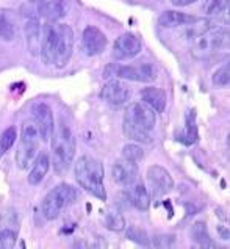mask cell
<instances>
[{
    "mask_svg": "<svg viewBox=\"0 0 230 249\" xmlns=\"http://www.w3.org/2000/svg\"><path fill=\"white\" fill-rule=\"evenodd\" d=\"M105 169L102 161L91 157V155H83L75 163V180L80 187L88 191L94 197L105 201L106 191L104 187Z\"/></svg>",
    "mask_w": 230,
    "mask_h": 249,
    "instance_id": "6da1fadb",
    "label": "cell"
},
{
    "mask_svg": "<svg viewBox=\"0 0 230 249\" xmlns=\"http://www.w3.org/2000/svg\"><path fill=\"white\" fill-rule=\"evenodd\" d=\"M75 137L69 125L61 119L52 133V165L56 174H64L75 157Z\"/></svg>",
    "mask_w": 230,
    "mask_h": 249,
    "instance_id": "7a4b0ae2",
    "label": "cell"
},
{
    "mask_svg": "<svg viewBox=\"0 0 230 249\" xmlns=\"http://www.w3.org/2000/svg\"><path fill=\"white\" fill-rule=\"evenodd\" d=\"M191 53L197 60H208L219 51L229 49V27H212L191 38Z\"/></svg>",
    "mask_w": 230,
    "mask_h": 249,
    "instance_id": "3957f363",
    "label": "cell"
},
{
    "mask_svg": "<svg viewBox=\"0 0 230 249\" xmlns=\"http://www.w3.org/2000/svg\"><path fill=\"white\" fill-rule=\"evenodd\" d=\"M77 191L72 185L69 183H60L56 187L49 191L46 195V197L42 199V204H41V212L44 215L46 219L52 221V219H56L60 216V213L63 209L69 207L77 202Z\"/></svg>",
    "mask_w": 230,
    "mask_h": 249,
    "instance_id": "277c9868",
    "label": "cell"
},
{
    "mask_svg": "<svg viewBox=\"0 0 230 249\" xmlns=\"http://www.w3.org/2000/svg\"><path fill=\"white\" fill-rule=\"evenodd\" d=\"M39 130L33 119H28L22 125L19 146L16 151V165L19 169H27L36 159L39 152Z\"/></svg>",
    "mask_w": 230,
    "mask_h": 249,
    "instance_id": "5b68a950",
    "label": "cell"
},
{
    "mask_svg": "<svg viewBox=\"0 0 230 249\" xmlns=\"http://www.w3.org/2000/svg\"><path fill=\"white\" fill-rule=\"evenodd\" d=\"M113 75H118L125 80L149 83L157 79V69L152 65H149V63H144V65L140 66H116V65L106 66L102 77L104 79H110Z\"/></svg>",
    "mask_w": 230,
    "mask_h": 249,
    "instance_id": "8992f818",
    "label": "cell"
},
{
    "mask_svg": "<svg viewBox=\"0 0 230 249\" xmlns=\"http://www.w3.org/2000/svg\"><path fill=\"white\" fill-rule=\"evenodd\" d=\"M155 111L147 107L144 102H132L127 105L125 115H124V121L122 123L128 124L132 127H136L142 132L150 133V130L154 129L155 125Z\"/></svg>",
    "mask_w": 230,
    "mask_h": 249,
    "instance_id": "52a82bcc",
    "label": "cell"
},
{
    "mask_svg": "<svg viewBox=\"0 0 230 249\" xmlns=\"http://www.w3.org/2000/svg\"><path fill=\"white\" fill-rule=\"evenodd\" d=\"M20 231V218L16 209H6L0 213V246L11 249L16 246Z\"/></svg>",
    "mask_w": 230,
    "mask_h": 249,
    "instance_id": "ba28073f",
    "label": "cell"
},
{
    "mask_svg": "<svg viewBox=\"0 0 230 249\" xmlns=\"http://www.w3.org/2000/svg\"><path fill=\"white\" fill-rule=\"evenodd\" d=\"M56 49H55V58L53 63L56 68H64L69 63L71 56H72L74 51V32L72 28L66 24H58L56 25Z\"/></svg>",
    "mask_w": 230,
    "mask_h": 249,
    "instance_id": "9c48e42d",
    "label": "cell"
},
{
    "mask_svg": "<svg viewBox=\"0 0 230 249\" xmlns=\"http://www.w3.org/2000/svg\"><path fill=\"white\" fill-rule=\"evenodd\" d=\"M100 97H102L111 108L119 110L128 104V101H130V97H132V91L124 82H121L118 79H111L102 87Z\"/></svg>",
    "mask_w": 230,
    "mask_h": 249,
    "instance_id": "30bf717a",
    "label": "cell"
},
{
    "mask_svg": "<svg viewBox=\"0 0 230 249\" xmlns=\"http://www.w3.org/2000/svg\"><path fill=\"white\" fill-rule=\"evenodd\" d=\"M146 177H147L150 193H152L154 197H161L164 195H168L172 190V187H174V180H172L169 171L160 165L149 166Z\"/></svg>",
    "mask_w": 230,
    "mask_h": 249,
    "instance_id": "8fae6325",
    "label": "cell"
},
{
    "mask_svg": "<svg viewBox=\"0 0 230 249\" xmlns=\"http://www.w3.org/2000/svg\"><path fill=\"white\" fill-rule=\"evenodd\" d=\"M141 39L135 33H124L114 41L113 58L114 60H130L141 52Z\"/></svg>",
    "mask_w": 230,
    "mask_h": 249,
    "instance_id": "7c38bea8",
    "label": "cell"
},
{
    "mask_svg": "<svg viewBox=\"0 0 230 249\" xmlns=\"http://www.w3.org/2000/svg\"><path fill=\"white\" fill-rule=\"evenodd\" d=\"M33 123L36 124L39 135H41V140L42 141H49L52 138V133L55 130V125H53V113L52 108L46 104H35L33 108Z\"/></svg>",
    "mask_w": 230,
    "mask_h": 249,
    "instance_id": "4fadbf2b",
    "label": "cell"
},
{
    "mask_svg": "<svg viewBox=\"0 0 230 249\" xmlns=\"http://www.w3.org/2000/svg\"><path fill=\"white\" fill-rule=\"evenodd\" d=\"M106 47V36L97 27H86L82 36V51L86 56L100 55Z\"/></svg>",
    "mask_w": 230,
    "mask_h": 249,
    "instance_id": "5bb4252c",
    "label": "cell"
},
{
    "mask_svg": "<svg viewBox=\"0 0 230 249\" xmlns=\"http://www.w3.org/2000/svg\"><path fill=\"white\" fill-rule=\"evenodd\" d=\"M56 25L53 22H46L42 25L41 32V60L46 65H52L55 58V49H56Z\"/></svg>",
    "mask_w": 230,
    "mask_h": 249,
    "instance_id": "9a60e30c",
    "label": "cell"
},
{
    "mask_svg": "<svg viewBox=\"0 0 230 249\" xmlns=\"http://www.w3.org/2000/svg\"><path fill=\"white\" fill-rule=\"evenodd\" d=\"M111 176L113 180L118 185H122V187H128L136 180V176H138V165L136 161H130V160H118L114 165L111 166Z\"/></svg>",
    "mask_w": 230,
    "mask_h": 249,
    "instance_id": "2e32d148",
    "label": "cell"
},
{
    "mask_svg": "<svg viewBox=\"0 0 230 249\" xmlns=\"http://www.w3.org/2000/svg\"><path fill=\"white\" fill-rule=\"evenodd\" d=\"M24 32H25V44H27L28 52L33 56H38L41 53V32H42L39 18L38 16L25 18Z\"/></svg>",
    "mask_w": 230,
    "mask_h": 249,
    "instance_id": "e0dca14e",
    "label": "cell"
},
{
    "mask_svg": "<svg viewBox=\"0 0 230 249\" xmlns=\"http://www.w3.org/2000/svg\"><path fill=\"white\" fill-rule=\"evenodd\" d=\"M66 13H68L66 0H47V2L38 5L36 8L38 18L46 19L47 22H55V20L66 16Z\"/></svg>",
    "mask_w": 230,
    "mask_h": 249,
    "instance_id": "ac0fdd59",
    "label": "cell"
},
{
    "mask_svg": "<svg viewBox=\"0 0 230 249\" xmlns=\"http://www.w3.org/2000/svg\"><path fill=\"white\" fill-rule=\"evenodd\" d=\"M141 99L147 107H150L155 113H161L166 107V94L164 91L155 87H149L141 91Z\"/></svg>",
    "mask_w": 230,
    "mask_h": 249,
    "instance_id": "d6986e66",
    "label": "cell"
},
{
    "mask_svg": "<svg viewBox=\"0 0 230 249\" xmlns=\"http://www.w3.org/2000/svg\"><path fill=\"white\" fill-rule=\"evenodd\" d=\"M50 168V159L47 152H39L33 161V168L28 174V183L30 185H39L42 179L46 177L47 171Z\"/></svg>",
    "mask_w": 230,
    "mask_h": 249,
    "instance_id": "ffe728a7",
    "label": "cell"
},
{
    "mask_svg": "<svg viewBox=\"0 0 230 249\" xmlns=\"http://www.w3.org/2000/svg\"><path fill=\"white\" fill-rule=\"evenodd\" d=\"M194 20H196L194 16H190V14H185L180 11H164L161 16L158 18V24L163 28H176L182 25H190Z\"/></svg>",
    "mask_w": 230,
    "mask_h": 249,
    "instance_id": "44dd1931",
    "label": "cell"
},
{
    "mask_svg": "<svg viewBox=\"0 0 230 249\" xmlns=\"http://www.w3.org/2000/svg\"><path fill=\"white\" fill-rule=\"evenodd\" d=\"M128 199H130V204L138 210L146 212L150 207V195L149 190L144 187L142 183H136L135 187L130 190L128 193Z\"/></svg>",
    "mask_w": 230,
    "mask_h": 249,
    "instance_id": "7402d4cb",
    "label": "cell"
},
{
    "mask_svg": "<svg viewBox=\"0 0 230 249\" xmlns=\"http://www.w3.org/2000/svg\"><path fill=\"white\" fill-rule=\"evenodd\" d=\"M191 237H193V241L199 248H205V249L214 248V241L210 238V233H208L207 224L202 223V221H197V223H194L191 226Z\"/></svg>",
    "mask_w": 230,
    "mask_h": 249,
    "instance_id": "603a6c76",
    "label": "cell"
},
{
    "mask_svg": "<svg viewBox=\"0 0 230 249\" xmlns=\"http://www.w3.org/2000/svg\"><path fill=\"white\" fill-rule=\"evenodd\" d=\"M16 36V24L10 16V11H0V39L11 41Z\"/></svg>",
    "mask_w": 230,
    "mask_h": 249,
    "instance_id": "cb8c5ba5",
    "label": "cell"
},
{
    "mask_svg": "<svg viewBox=\"0 0 230 249\" xmlns=\"http://www.w3.org/2000/svg\"><path fill=\"white\" fill-rule=\"evenodd\" d=\"M105 226L113 232H121L125 229V219L118 210H108L105 215Z\"/></svg>",
    "mask_w": 230,
    "mask_h": 249,
    "instance_id": "d4e9b609",
    "label": "cell"
},
{
    "mask_svg": "<svg viewBox=\"0 0 230 249\" xmlns=\"http://www.w3.org/2000/svg\"><path fill=\"white\" fill-rule=\"evenodd\" d=\"M18 140V130L16 127H8L3 133L2 137H0V160H2V157L10 151V149L13 147V144L16 143Z\"/></svg>",
    "mask_w": 230,
    "mask_h": 249,
    "instance_id": "484cf974",
    "label": "cell"
},
{
    "mask_svg": "<svg viewBox=\"0 0 230 249\" xmlns=\"http://www.w3.org/2000/svg\"><path fill=\"white\" fill-rule=\"evenodd\" d=\"M122 130H124V135L127 138H130L133 141H138V143H142V144H149L150 141V133L147 132H142L140 129H136V127H132L128 124H124L122 123Z\"/></svg>",
    "mask_w": 230,
    "mask_h": 249,
    "instance_id": "4316f807",
    "label": "cell"
},
{
    "mask_svg": "<svg viewBox=\"0 0 230 249\" xmlns=\"http://www.w3.org/2000/svg\"><path fill=\"white\" fill-rule=\"evenodd\" d=\"M127 237L130 238L135 243H138L141 246H149L150 245V240H149V235L146 233L144 229H141L138 226H130L127 229Z\"/></svg>",
    "mask_w": 230,
    "mask_h": 249,
    "instance_id": "83f0119b",
    "label": "cell"
},
{
    "mask_svg": "<svg viewBox=\"0 0 230 249\" xmlns=\"http://www.w3.org/2000/svg\"><path fill=\"white\" fill-rule=\"evenodd\" d=\"M183 138L186 144H193L197 141V129H196V123H194V111L188 113L186 116V127L183 132Z\"/></svg>",
    "mask_w": 230,
    "mask_h": 249,
    "instance_id": "f1b7e54d",
    "label": "cell"
},
{
    "mask_svg": "<svg viewBox=\"0 0 230 249\" xmlns=\"http://www.w3.org/2000/svg\"><path fill=\"white\" fill-rule=\"evenodd\" d=\"M226 10H229V0H207L204 3V13L210 16H216Z\"/></svg>",
    "mask_w": 230,
    "mask_h": 249,
    "instance_id": "f546056e",
    "label": "cell"
},
{
    "mask_svg": "<svg viewBox=\"0 0 230 249\" xmlns=\"http://www.w3.org/2000/svg\"><path fill=\"white\" fill-rule=\"evenodd\" d=\"M213 85H216L219 88H224V87H229L230 83V66L229 63L224 66H221L216 72L213 74Z\"/></svg>",
    "mask_w": 230,
    "mask_h": 249,
    "instance_id": "4dcf8cb0",
    "label": "cell"
},
{
    "mask_svg": "<svg viewBox=\"0 0 230 249\" xmlns=\"http://www.w3.org/2000/svg\"><path fill=\"white\" fill-rule=\"evenodd\" d=\"M122 157L130 161H140L144 157V151L138 144H125L122 147Z\"/></svg>",
    "mask_w": 230,
    "mask_h": 249,
    "instance_id": "1f68e13d",
    "label": "cell"
},
{
    "mask_svg": "<svg viewBox=\"0 0 230 249\" xmlns=\"http://www.w3.org/2000/svg\"><path fill=\"white\" fill-rule=\"evenodd\" d=\"M154 246L155 248H174L176 246V237L174 235H157L154 237Z\"/></svg>",
    "mask_w": 230,
    "mask_h": 249,
    "instance_id": "d6a6232c",
    "label": "cell"
},
{
    "mask_svg": "<svg viewBox=\"0 0 230 249\" xmlns=\"http://www.w3.org/2000/svg\"><path fill=\"white\" fill-rule=\"evenodd\" d=\"M197 0H171V3L174 6H186V5H191Z\"/></svg>",
    "mask_w": 230,
    "mask_h": 249,
    "instance_id": "836d02e7",
    "label": "cell"
},
{
    "mask_svg": "<svg viewBox=\"0 0 230 249\" xmlns=\"http://www.w3.org/2000/svg\"><path fill=\"white\" fill-rule=\"evenodd\" d=\"M44 2H47V0H28V3H33V5H41Z\"/></svg>",
    "mask_w": 230,
    "mask_h": 249,
    "instance_id": "e575fe53",
    "label": "cell"
}]
</instances>
